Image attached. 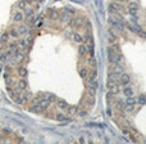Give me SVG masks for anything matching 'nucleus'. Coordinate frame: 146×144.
I'll return each instance as SVG.
<instances>
[{"instance_id": "obj_5", "label": "nucleus", "mask_w": 146, "mask_h": 144, "mask_svg": "<svg viewBox=\"0 0 146 144\" xmlns=\"http://www.w3.org/2000/svg\"><path fill=\"white\" fill-rule=\"evenodd\" d=\"M110 71H113L114 73H117L118 76H119L120 73H123V67L119 63H113L112 67H110Z\"/></svg>"}, {"instance_id": "obj_43", "label": "nucleus", "mask_w": 146, "mask_h": 144, "mask_svg": "<svg viewBox=\"0 0 146 144\" xmlns=\"http://www.w3.org/2000/svg\"><path fill=\"white\" fill-rule=\"evenodd\" d=\"M0 45H1V41H0Z\"/></svg>"}, {"instance_id": "obj_9", "label": "nucleus", "mask_w": 146, "mask_h": 144, "mask_svg": "<svg viewBox=\"0 0 146 144\" xmlns=\"http://www.w3.org/2000/svg\"><path fill=\"white\" fill-rule=\"evenodd\" d=\"M65 111H67V113L69 116H73L78 112V107H77V105H68V107L65 108Z\"/></svg>"}, {"instance_id": "obj_28", "label": "nucleus", "mask_w": 146, "mask_h": 144, "mask_svg": "<svg viewBox=\"0 0 146 144\" xmlns=\"http://www.w3.org/2000/svg\"><path fill=\"white\" fill-rule=\"evenodd\" d=\"M4 80H5V82H6V85H8V86H10V85L13 84V79H12L8 73L4 75Z\"/></svg>"}, {"instance_id": "obj_4", "label": "nucleus", "mask_w": 146, "mask_h": 144, "mask_svg": "<svg viewBox=\"0 0 146 144\" xmlns=\"http://www.w3.org/2000/svg\"><path fill=\"white\" fill-rule=\"evenodd\" d=\"M108 35H109V44L112 45V44H114V43H117V35H115V32H114V28L113 27H110L109 30H108Z\"/></svg>"}, {"instance_id": "obj_37", "label": "nucleus", "mask_w": 146, "mask_h": 144, "mask_svg": "<svg viewBox=\"0 0 146 144\" xmlns=\"http://www.w3.org/2000/svg\"><path fill=\"white\" fill-rule=\"evenodd\" d=\"M87 95H90V96H94V98H95V95H96V90L88 89V90H87Z\"/></svg>"}, {"instance_id": "obj_32", "label": "nucleus", "mask_w": 146, "mask_h": 144, "mask_svg": "<svg viewBox=\"0 0 146 144\" xmlns=\"http://www.w3.org/2000/svg\"><path fill=\"white\" fill-rule=\"evenodd\" d=\"M23 14H25L26 18H27V17H31V16L33 14V9H32V8H28V6H27V8L25 9V13H23Z\"/></svg>"}, {"instance_id": "obj_20", "label": "nucleus", "mask_w": 146, "mask_h": 144, "mask_svg": "<svg viewBox=\"0 0 146 144\" xmlns=\"http://www.w3.org/2000/svg\"><path fill=\"white\" fill-rule=\"evenodd\" d=\"M9 39H10V36H9V32H4L1 35V37H0V41H1V44H6V43H9Z\"/></svg>"}, {"instance_id": "obj_18", "label": "nucleus", "mask_w": 146, "mask_h": 144, "mask_svg": "<svg viewBox=\"0 0 146 144\" xmlns=\"http://www.w3.org/2000/svg\"><path fill=\"white\" fill-rule=\"evenodd\" d=\"M46 99H48V102H50V103H55L58 98H57V95H54L51 93H46Z\"/></svg>"}, {"instance_id": "obj_26", "label": "nucleus", "mask_w": 146, "mask_h": 144, "mask_svg": "<svg viewBox=\"0 0 146 144\" xmlns=\"http://www.w3.org/2000/svg\"><path fill=\"white\" fill-rule=\"evenodd\" d=\"M88 66L92 67V68H96V66H97V60H96L94 57H91V58L88 59Z\"/></svg>"}, {"instance_id": "obj_10", "label": "nucleus", "mask_w": 146, "mask_h": 144, "mask_svg": "<svg viewBox=\"0 0 146 144\" xmlns=\"http://www.w3.org/2000/svg\"><path fill=\"white\" fill-rule=\"evenodd\" d=\"M87 51H88V49H87L86 45L81 44L80 47H78V54H80V57H85V55H87Z\"/></svg>"}, {"instance_id": "obj_2", "label": "nucleus", "mask_w": 146, "mask_h": 144, "mask_svg": "<svg viewBox=\"0 0 146 144\" xmlns=\"http://www.w3.org/2000/svg\"><path fill=\"white\" fill-rule=\"evenodd\" d=\"M108 22L113 26V27H115V28H118V30H124V25L122 23V21H118V19H115L114 17H109L108 18Z\"/></svg>"}, {"instance_id": "obj_6", "label": "nucleus", "mask_w": 146, "mask_h": 144, "mask_svg": "<svg viewBox=\"0 0 146 144\" xmlns=\"http://www.w3.org/2000/svg\"><path fill=\"white\" fill-rule=\"evenodd\" d=\"M23 19H25V14H23L21 10H17L13 14V21L14 22H22Z\"/></svg>"}, {"instance_id": "obj_12", "label": "nucleus", "mask_w": 146, "mask_h": 144, "mask_svg": "<svg viewBox=\"0 0 146 144\" xmlns=\"http://www.w3.org/2000/svg\"><path fill=\"white\" fill-rule=\"evenodd\" d=\"M118 75L117 73H114L113 71H109L108 72V81H113V82H117L118 81Z\"/></svg>"}, {"instance_id": "obj_36", "label": "nucleus", "mask_w": 146, "mask_h": 144, "mask_svg": "<svg viewBox=\"0 0 146 144\" xmlns=\"http://www.w3.org/2000/svg\"><path fill=\"white\" fill-rule=\"evenodd\" d=\"M87 102H88V104H90V105H94V103H95V98L88 95V96H87Z\"/></svg>"}, {"instance_id": "obj_17", "label": "nucleus", "mask_w": 146, "mask_h": 144, "mask_svg": "<svg viewBox=\"0 0 146 144\" xmlns=\"http://www.w3.org/2000/svg\"><path fill=\"white\" fill-rule=\"evenodd\" d=\"M72 39H73V41H74V43H78V44H82V43L85 41V40H83V37H82L80 34H73Z\"/></svg>"}, {"instance_id": "obj_27", "label": "nucleus", "mask_w": 146, "mask_h": 144, "mask_svg": "<svg viewBox=\"0 0 146 144\" xmlns=\"http://www.w3.org/2000/svg\"><path fill=\"white\" fill-rule=\"evenodd\" d=\"M21 96H22V99L25 100V102H28V100L31 99V98H32V94H31L29 92H26L25 94H22Z\"/></svg>"}, {"instance_id": "obj_22", "label": "nucleus", "mask_w": 146, "mask_h": 144, "mask_svg": "<svg viewBox=\"0 0 146 144\" xmlns=\"http://www.w3.org/2000/svg\"><path fill=\"white\" fill-rule=\"evenodd\" d=\"M17 6H18V9L25 10V9L27 8V1H26V0H19L18 4H17Z\"/></svg>"}, {"instance_id": "obj_8", "label": "nucleus", "mask_w": 146, "mask_h": 144, "mask_svg": "<svg viewBox=\"0 0 146 144\" xmlns=\"http://www.w3.org/2000/svg\"><path fill=\"white\" fill-rule=\"evenodd\" d=\"M87 88L88 89H92V90H96V92H97V89H99V81L97 80H88Z\"/></svg>"}, {"instance_id": "obj_19", "label": "nucleus", "mask_w": 146, "mask_h": 144, "mask_svg": "<svg viewBox=\"0 0 146 144\" xmlns=\"http://www.w3.org/2000/svg\"><path fill=\"white\" fill-rule=\"evenodd\" d=\"M9 36L12 37V39H17V37L19 36V32L17 28H10L9 30Z\"/></svg>"}, {"instance_id": "obj_24", "label": "nucleus", "mask_w": 146, "mask_h": 144, "mask_svg": "<svg viewBox=\"0 0 146 144\" xmlns=\"http://www.w3.org/2000/svg\"><path fill=\"white\" fill-rule=\"evenodd\" d=\"M18 75H19L21 77H26L27 76V70H26L25 67H19L18 68Z\"/></svg>"}, {"instance_id": "obj_13", "label": "nucleus", "mask_w": 146, "mask_h": 144, "mask_svg": "<svg viewBox=\"0 0 146 144\" xmlns=\"http://www.w3.org/2000/svg\"><path fill=\"white\" fill-rule=\"evenodd\" d=\"M123 94H124L126 96H133V90L131 86L126 85L124 88H123Z\"/></svg>"}, {"instance_id": "obj_41", "label": "nucleus", "mask_w": 146, "mask_h": 144, "mask_svg": "<svg viewBox=\"0 0 146 144\" xmlns=\"http://www.w3.org/2000/svg\"><path fill=\"white\" fill-rule=\"evenodd\" d=\"M80 112H81V113H80V116H82V117L87 115V112H86V111H80Z\"/></svg>"}, {"instance_id": "obj_34", "label": "nucleus", "mask_w": 146, "mask_h": 144, "mask_svg": "<svg viewBox=\"0 0 146 144\" xmlns=\"http://www.w3.org/2000/svg\"><path fill=\"white\" fill-rule=\"evenodd\" d=\"M137 102L140 103V104H146V96L145 95H140L137 98Z\"/></svg>"}, {"instance_id": "obj_38", "label": "nucleus", "mask_w": 146, "mask_h": 144, "mask_svg": "<svg viewBox=\"0 0 146 144\" xmlns=\"http://www.w3.org/2000/svg\"><path fill=\"white\" fill-rule=\"evenodd\" d=\"M50 16H51V18H53V19H55V18H58V17H59V13H58V12H55V10H51Z\"/></svg>"}, {"instance_id": "obj_33", "label": "nucleus", "mask_w": 146, "mask_h": 144, "mask_svg": "<svg viewBox=\"0 0 146 144\" xmlns=\"http://www.w3.org/2000/svg\"><path fill=\"white\" fill-rule=\"evenodd\" d=\"M114 53H117V54H119V53H120V48H119V45H117V44H112V48H110Z\"/></svg>"}, {"instance_id": "obj_39", "label": "nucleus", "mask_w": 146, "mask_h": 144, "mask_svg": "<svg viewBox=\"0 0 146 144\" xmlns=\"http://www.w3.org/2000/svg\"><path fill=\"white\" fill-rule=\"evenodd\" d=\"M6 59H8V54H6V53H1V54H0V60L5 62Z\"/></svg>"}, {"instance_id": "obj_1", "label": "nucleus", "mask_w": 146, "mask_h": 144, "mask_svg": "<svg viewBox=\"0 0 146 144\" xmlns=\"http://www.w3.org/2000/svg\"><path fill=\"white\" fill-rule=\"evenodd\" d=\"M106 89H108V92L112 93L113 95H117L119 93V84L118 82H113V81H108L106 82Z\"/></svg>"}, {"instance_id": "obj_25", "label": "nucleus", "mask_w": 146, "mask_h": 144, "mask_svg": "<svg viewBox=\"0 0 146 144\" xmlns=\"http://www.w3.org/2000/svg\"><path fill=\"white\" fill-rule=\"evenodd\" d=\"M136 103H137V99H135L133 96H127V99L124 102V104H135V105Z\"/></svg>"}, {"instance_id": "obj_40", "label": "nucleus", "mask_w": 146, "mask_h": 144, "mask_svg": "<svg viewBox=\"0 0 146 144\" xmlns=\"http://www.w3.org/2000/svg\"><path fill=\"white\" fill-rule=\"evenodd\" d=\"M138 36H141V37H144V39H146V32H144L142 30H141V31L138 32Z\"/></svg>"}, {"instance_id": "obj_42", "label": "nucleus", "mask_w": 146, "mask_h": 144, "mask_svg": "<svg viewBox=\"0 0 146 144\" xmlns=\"http://www.w3.org/2000/svg\"><path fill=\"white\" fill-rule=\"evenodd\" d=\"M106 112H108V116H112V111H110V109H108Z\"/></svg>"}, {"instance_id": "obj_7", "label": "nucleus", "mask_w": 146, "mask_h": 144, "mask_svg": "<svg viewBox=\"0 0 146 144\" xmlns=\"http://www.w3.org/2000/svg\"><path fill=\"white\" fill-rule=\"evenodd\" d=\"M54 118H55L57 121H60V122H63V121H69V120H71L69 117H67L63 112H58L57 115L54 116Z\"/></svg>"}, {"instance_id": "obj_3", "label": "nucleus", "mask_w": 146, "mask_h": 144, "mask_svg": "<svg viewBox=\"0 0 146 144\" xmlns=\"http://www.w3.org/2000/svg\"><path fill=\"white\" fill-rule=\"evenodd\" d=\"M118 81H119V85H123V86H126V85H129V82H131V76L128 73H120L119 75V79H118Z\"/></svg>"}, {"instance_id": "obj_30", "label": "nucleus", "mask_w": 146, "mask_h": 144, "mask_svg": "<svg viewBox=\"0 0 146 144\" xmlns=\"http://www.w3.org/2000/svg\"><path fill=\"white\" fill-rule=\"evenodd\" d=\"M17 30H18L19 35H26V34L28 32V30H27V27H26V26H19Z\"/></svg>"}, {"instance_id": "obj_11", "label": "nucleus", "mask_w": 146, "mask_h": 144, "mask_svg": "<svg viewBox=\"0 0 146 144\" xmlns=\"http://www.w3.org/2000/svg\"><path fill=\"white\" fill-rule=\"evenodd\" d=\"M28 88V84H27V81L25 77H22L19 81H18V89L19 90H26Z\"/></svg>"}, {"instance_id": "obj_29", "label": "nucleus", "mask_w": 146, "mask_h": 144, "mask_svg": "<svg viewBox=\"0 0 146 144\" xmlns=\"http://www.w3.org/2000/svg\"><path fill=\"white\" fill-rule=\"evenodd\" d=\"M35 22H36V18H35L33 14H32L31 17H27V18H26V23H27V25H29V26H31V25H33Z\"/></svg>"}, {"instance_id": "obj_35", "label": "nucleus", "mask_w": 146, "mask_h": 144, "mask_svg": "<svg viewBox=\"0 0 146 144\" xmlns=\"http://www.w3.org/2000/svg\"><path fill=\"white\" fill-rule=\"evenodd\" d=\"M113 94L112 93H109L108 92V94H106V102H108V104H110V103H113Z\"/></svg>"}, {"instance_id": "obj_15", "label": "nucleus", "mask_w": 146, "mask_h": 144, "mask_svg": "<svg viewBox=\"0 0 146 144\" xmlns=\"http://www.w3.org/2000/svg\"><path fill=\"white\" fill-rule=\"evenodd\" d=\"M55 103H57V105H58V108H59V109H63V111H64V109L68 107V105H69L67 102H64V100H58V99H57Z\"/></svg>"}, {"instance_id": "obj_23", "label": "nucleus", "mask_w": 146, "mask_h": 144, "mask_svg": "<svg viewBox=\"0 0 146 144\" xmlns=\"http://www.w3.org/2000/svg\"><path fill=\"white\" fill-rule=\"evenodd\" d=\"M115 107H117V109H119L120 112H123V108H124V102L120 100V99H118L117 103H115Z\"/></svg>"}, {"instance_id": "obj_21", "label": "nucleus", "mask_w": 146, "mask_h": 144, "mask_svg": "<svg viewBox=\"0 0 146 144\" xmlns=\"http://www.w3.org/2000/svg\"><path fill=\"white\" fill-rule=\"evenodd\" d=\"M87 77H88V80H96L97 79V70H96V68H92Z\"/></svg>"}, {"instance_id": "obj_16", "label": "nucleus", "mask_w": 146, "mask_h": 144, "mask_svg": "<svg viewBox=\"0 0 146 144\" xmlns=\"http://www.w3.org/2000/svg\"><path fill=\"white\" fill-rule=\"evenodd\" d=\"M29 111H31V112H35V113L44 112V109H42L38 104H33V105H31V107H29Z\"/></svg>"}, {"instance_id": "obj_14", "label": "nucleus", "mask_w": 146, "mask_h": 144, "mask_svg": "<svg viewBox=\"0 0 146 144\" xmlns=\"http://www.w3.org/2000/svg\"><path fill=\"white\" fill-rule=\"evenodd\" d=\"M37 104L40 105V107L45 111V109H46V108H48L49 105H50V102H48V99H40V102H38Z\"/></svg>"}, {"instance_id": "obj_31", "label": "nucleus", "mask_w": 146, "mask_h": 144, "mask_svg": "<svg viewBox=\"0 0 146 144\" xmlns=\"http://www.w3.org/2000/svg\"><path fill=\"white\" fill-rule=\"evenodd\" d=\"M80 76L82 79H86L88 76V71L86 70V68H81V70H80Z\"/></svg>"}]
</instances>
